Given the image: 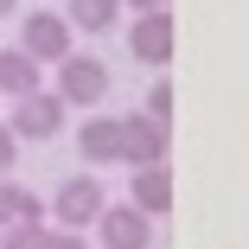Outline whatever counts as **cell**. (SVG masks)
I'll return each instance as SVG.
<instances>
[{
  "mask_svg": "<svg viewBox=\"0 0 249 249\" xmlns=\"http://www.w3.org/2000/svg\"><path fill=\"white\" fill-rule=\"evenodd\" d=\"M71 19L64 13H26L19 19V52L26 58H38V64H64L71 58Z\"/></svg>",
  "mask_w": 249,
  "mask_h": 249,
  "instance_id": "1",
  "label": "cell"
},
{
  "mask_svg": "<svg viewBox=\"0 0 249 249\" xmlns=\"http://www.w3.org/2000/svg\"><path fill=\"white\" fill-rule=\"evenodd\" d=\"M103 211H109V198H103V185H96L89 173L64 179V185H58V198H52V217H58V230H89Z\"/></svg>",
  "mask_w": 249,
  "mask_h": 249,
  "instance_id": "2",
  "label": "cell"
},
{
  "mask_svg": "<svg viewBox=\"0 0 249 249\" xmlns=\"http://www.w3.org/2000/svg\"><path fill=\"white\" fill-rule=\"evenodd\" d=\"M58 96L71 109H89V103H103L109 96V64L103 58H89V52H71L58 64Z\"/></svg>",
  "mask_w": 249,
  "mask_h": 249,
  "instance_id": "3",
  "label": "cell"
},
{
  "mask_svg": "<svg viewBox=\"0 0 249 249\" xmlns=\"http://www.w3.org/2000/svg\"><path fill=\"white\" fill-rule=\"evenodd\" d=\"M64 109H71V103H64L58 89H32V96H19V103H13L7 122H13L19 141H52V134L64 128Z\"/></svg>",
  "mask_w": 249,
  "mask_h": 249,
  "instance_id": "4",
  "label": "cell"
},
{
  "mask_svg": "<svg viewBox=\"0 0 249 249\" xmlns=\"http://www.w3.org/2000/svg\"><path fill=\"white\" fill-rule=\"evenodd\" d=\"M122 166H166V122L154 115H122Z\"/></svg>",
  "mask_w": 249,
  "mask_h": 249,
  "instance_id": "5",
  "label": "cell"
},
{
  "mask_svg": "<svg viewBox=\"0 0 249 249\" xmlns=\"http://www.w3.org/2000/svg\"><path fill=\"white\" fill-rule=\"evenodd\" d=\"M96 236H103V249H147L154 243V217L134 211V205H109L96 217Z\"/></svg>",
  "mask_w": 249,
  "mask_h": 249,
  "instance_id": "6",
  "label": "cell"
},
{
  "mask_svg": "<svg viewBox=\"0 0 249 249\" xmlns=\"http://www.w3.org/2000/svg\"><path fill=\"white\" fill-rule=\"evenodd\" d=\"M128 52L141 58V64H173V13L160 7V13H141L134 26H128Z\"/></svg>",
  "mask_w": 249,
  "mask_h": 249,
  "instance_id": "7",
  "label": "cell"
},
{
  "mask_svg": "<svg viewBox=\"0 0 249 249\" xmlns=\"http://www.w3.org/2000/svg\"><path fill=\"white\" fill-rule=\"evenodd\" d=\"M77 147H83L89 166H122V115H89Z\"/></svg>",
  "mask_w": 249,
  "mask_h": 249,
  "instance_id": "8",
  "label": "cell"
},
{
  "mask_svg": "<svg viewBox=\"0 0 249 249\" xmlns=\"http://www.w3.org/2000/svg\"><path fill=\"white\" fill-rule=\"evenodd\" d=\"M128 205L147 211V217H166V211H173V173H166V166H141L134 185H128Z\"/></svg>",
  "mask_w": 249,
  "mask_h": 249,
  "instance_id": "9",
  "label": "cell"
},
{
  "mask_svg": "<svg viewBox=\"0 0 249 249\" xmlns=\"http://www.w3.org/2000/svg\"><path fill=\"white\" fill-rule=\"evenodd\" d=\"M32 89H45V64L38 58H26L19 45H7V52H0V96H32Z\"/></svg>",
  "mask_w": 249,
  "mask_h": 249,
  "instance_id": "10",
  "label": "cell"
},
{
  "mask_svg": "<svg viewBox=\"0 0 249 249\" xmlns=\"http://www.w3.org/2000/svg\"><path fill=\"white\" fill-rule=\"evenodd\" d=\"M26 217H45V205H38L26 185L0 179V230H13V224H26Z\"/></svg>",
  "mask_w": 249,
  "mask_h": 249,
  "instance_id": "11",
  "label": "cell"
},
{
  "mask_svg": "<svg viewBox=\"0 0 249 249\" xmlns=\"http://www.w3.org/2000/svg\"><path fill=\"white\" fill-rule=\"evenodd\" d=\"M115 13H122V0H71V13H64V19H71L77 32H109Z\"/></svg>",
  "mask_w": 249,
  "mask_h": 249,
  "instance_id": "12",
  "label": "cell"
},
{
  "mask_svg": "<svg viewBox=\"0 0 249 249\" xmlns=\"http://www.w3.org/2000/svg\"><path fill=\"white\" fill-rule=\"evenodd\" d=\"M45 243H52V224L45 217H26L13 230H0V249H45Z\"/></svg>",
  "mask_w": 249,
  "mask_h": 249,
  "instance_id": "13",
  "label": "cell"
},
{
  "mask_svg": "<svg viewBox=\"0 0 249 249\" xmlns=\"http://www.w3.org/2000/svg\"><path fill=\"white\" fill-rule=\"evenodd\" d=\"M147 115H154V122H166V115H173V83H166V77L147 89Z\"/></svg>",
  "mask_w": 249,
  "mask_h": 249,
  "instance_id": "14",
  "label": "cell"
},
{
  "mask_svg": "<svg viewBox=\"0 0 249 249\" xmlns=\"http://www.w3.org/2000/svg\"><path fill=\"white\" fill-rule=\"evenodd\" d=\"M13 160H19V134H13V122H0V179L13 173Z\"/></svg>",
  "mask_w": 249,
  "mask_h": 249,
  "instance_id": "15",
  "label": "cell"
},
{
  "mask_svg": "<svg viewBox=\"0 0 249 249\" xmlns=\"http://www.w3.org/2000/svg\"><path fill=\"white\" fill-rule=\"evenodd\" d=\"M45 249H89V243H83V230H52V243H45Z\"/></svg>",
  "mask_w": 249,
  "mask_h": 249,
  "instance_id": "16",
  "label": "cell"
},
{
  "mask_svg": "<svg viewBox=\"0 0 249 249\" xmlns=\"http://www.w3.org/2000/svg\"><path fill=\"white\" fill-rule=\"evenodd\" d=\"M122 7H134V13H160L166 0H122Z\"/></svg>",
  "mask_w": 249,
  "mask_h": 249,
  "instance_id": "17",
  "label": "cell"
},
{
  "mask_svg": "<svg viewBox=\"0 0 249 249\" xmlns=\"http://www.w3.org/2000/svg\"><path fill=\"white\" fill-rule=\"evenodd\" d=\"M7 13H19V0H0V19H7Z\"/></svg>",
  "mask_w": 249,
  "mask_h": 249,
  "instance_id": "18",
  "label": "cell"
}]
</instances>
